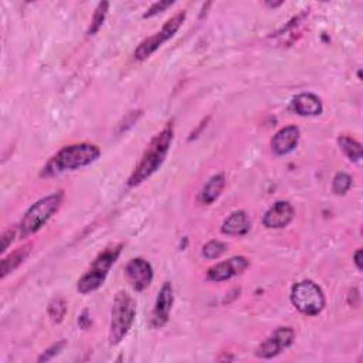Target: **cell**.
Returning a JSON list of instances; mask_svg holds the SVG:
<instances>
[{
  "instance_id": "7402d4cb",
  "label": "cell",
  "mask_w": 363,
  "mask_h": 363,
  "mask_svg": "<svg viewBox=\"0 0 363 363\" xmlns=\"http://www.w3.org/2000/svg\"><path fill=\"white\" fill-rule=\"evenodd\" d=\"M350 187H352V178L348 173L339 172L335 175V178L332 180V192L335 194H338V196L346 194Z\"/></svg>"
},
{
  "instance_id": "4316f807",
  "label": "cell",
  "mask_w": 363,
  "mask_h": 363,
  "mask_svg": "<svg viewBox=\"0 0 363 363\" xmlns=\"http://www.w3.org/2000/svg\"><path fill=\"white\" fill-rule=\"evenodd\" d=\"M362 254H363V251H362V248H359L353 255V263L359 271H362Z\"/></svg>"
},
{
  "instance_id": "8fae6325",
  "label": "cell",
  "mask_w": 363,
  "mask_h": 363,
  "mask_svg": "<svg viewBox=\"0 0 363 363\" xmlns=\"http://www.w3.org/2000/svg\"><path fill=\"white\" fill-rule=\"evenodd\" d=\"M125 278L134 291L142 292L152 284L153 269L145 258H132L125 267Z\"/></svg>"
},
{
  "instance_id": "603a6c76",
  "label": "cell",
  "mask_w": 363,
  "mask_h": 363,
  "mask_svg": "<svg viewBox=\"0 0 363 363\" xmlns=\"http://www.w3.org/2000/svg\"><path fill=\"white\" fill-rule=\"evenodd\" d=\"M66 346V342L64 341H60V342H57V343H55V345H51L48 349H45L44 352H43V355L37 359V362H48V360H51L53 357H56L62 350H63V348Z\"/></svg>"
},
{
  "instance_id": "8992f818",
  "label": "cell",
  "mask_w": 363,
  "mask_h": 363,
  "mask_svg": "<svg viewBox=\"0 0 363 363\" xmlns=\"http://www.w3.org/2000/svg\"><path fill=\"white\" fill-rule=\"evenodd\" d=\"M290 298L295 309L306 317L320 315L327 302L322 288L311 280H304L294 284Z\"/></svg>"
},
{
  "instance_id": "ac0fdd59",
  "label": "cell",
  "mask_w": 363,
  "mask_h": 363,
  "mask_svg": "<svg viewBox=\"0 0 363 363\" xmlns=\"http://www.w3.org/2000/svg\"><path fill=\"white\" fill-rule=\"evenodd\" d=\"M338 146L339 149L346 155V158L355 164H359L362 161V143L356 141L353 136L342 134L338 136Z\"/></svg>"
},
{
  "instance_id": "5b68a950",
  "label": "cell",
  "mask_w": 363,
  "mask_h": 363,
  "mask_svg": "<svg viewBox=\"0 0 363 363\" xmlns=\"http://www.w3.org/2000/svg\"><path fill=\"white\" fill-rule=\"evenodd\" d=\"M136 315V302L125 291H120L115 295L113 311H111V324H110V343L118 345L129 334Z\"/></svg>"
},
{
  "instance_id": "83f0119b",
  "label": "cell",
  "mask_w": 363,
  "mask_h": 363,
  "mask_svg": "<svg viewBox=\"0 0 363 363\" xmlns=\"http://www.w3.org/2000/svg\"><path fill=\"white\" fill-rule=\"evenodd\" d=\"M283 3H284V2H277V3H269V2H267L266 5H267V6H270V8H278V6H281Z\"/></svg>"
},
{
  "instance_id": "52a82bcc",
  "label": "cell",
  "mask_w": 363,
  "mask_h": 363,
  "mask_svg": "<svg viewBox=\"0 0 363 363\" xmlns=\"http://www.w3.org/2000/svg\"><path fill=\"white\" fill-rule=\"evenodd\" d=\"M186 19V12L182 10L179 13H176L175 16H172L159 31H157L155 34H152L150 37L145 38L135 50L134 57L138 62H143L146 59H149L155 51H157L159 47H162L164 43H166L168 40H171L178 30L182 27V24L185 23Z\"/></svg>"
},
{
  "instance_id": "7a4b0ae2",
  "label": "cell",
  "mask_w": 363,
  "mask_h": 363,
  "mask_svg": "<svg viewBox=\"0 0 363 363\" xmlns=\"http://www.w3.org/2000/svg\"><path fill=\"white\" fill-rule=\"evenodd\" d=\"M101 157V149L94 143H73L62 148L41 169V178H53L64 172L77 171L94 164Z\"/></svg>"
},
{
  "instance_id": "cb8c5ba5",
  "label": "cell",
  "mask_w": 363,
  "mask_h": 363,
  "mask_svg": "<svg viewBox=\"0 0 363 363\" xmlns=\"http://www.w3.org/2000/svg\"><path fill=\"white\" fill-rule=\"evenodd\" d=\"M175 2H171V0H168V2H157L153 3L145 13H143V19H150L153 16H157L159 13H164L166 9H169L171 6H173Z\"/></svg>"
},
{
  "instance_id": "3957f363",
  "label": "cell",
  "mask_w": 363,
  "mask_h": 363,
  "mask_svg": "<svg viewBox=\"0 0 363 363\" xmlns=\"http://www.w3.org/2000/svg\"><path fill=\"white\" fill-rule=\"evenodd\" d=\"M63 200L64 192L59 190L41 197L34 204H31L22 218L20 223L16 226L17 239H27L29 236L40 232L47 225V222L60 211Z\"/></svg>"
},
{
  "instance_id": "6da1fadb",
  "label": "cell",
  "mask_w": 363,
  "mask_h": 363,
  "mask_svg": "<svg viewBox=\"0 0 363 363\" xmlns=\"http://www.w3.org/2000/svg\"><path fill=\"white\" fill-rule=\"evenodd\" d=\"M173 136H175V131L172 122L166 124V127L159 134L153 136V139L146 146L139 164L128 178L129 187H136L142 185L152 175H155L159 171V168L164 165L171 150Z\"/></svg>"
},
{
  "instance_id": "484cf974",
  "label": "cell",
  "mask_w": 363,
  "mask_h": 363,
  "mask_svg": "<svg viewBox=\"0 0 363 363\" xmlns=\"http://www.w3.org/2000/svg\"><path fill=\"white\" fill-rule=\"evenodd\" d=\"M91 324V320L88 318V311H84V313L80 315L78 318V325L83 328V329H87Z\"/></svg>"
},
{
  "instance_id": "277c9868",
  "label": "cell",
  "mask_w": 363,
  "mask_h": 363,
  "mask_svg": "<svg viewBox=\"0 0 363 363\" xmlns=\"http://www.w3.org/2000/svg\"><path fill=\"white\" fill-rule=\"evenodd\" d=\"M122 248L124 244L120 243V244H113L104 251H101L97 255L95 260L91 263L85 274L78 280L77 291L83 295H87L97 291L104 283H106L110 270L117 263L118 257L122 252Z\"/></svg>"
},
{
  "instance_id": "2e32d148",
  "label": "cell",
  "mask_w": 363,
  "mask_h": 363,
  "mask_svg": "<svg viewBox=\"0 0 363 363\" xmlns=\"http://www.w3.org/2000/svg\"><path fill=\"white\" fill-rule=\"evenodd\" d=\"M250 229L251 222L244 211L233 212L222 225V233L226 236H244Z\"/></svg>"
},
{
  "instance_id": "d6986e66",
  "label": "cell",
  "mask_w": 363,
  "mask_h": 363,
  "mask_svg": "<svg viewBox=\"0 0 363 363\" xmlns=\"http://www.w3.org/2000/svg\"><path fill=\"white\" fill-rule=\"evenodd\" d=\"M67 309H69L67 299L62 295H57L50 301V304L47 306L48 318L53 324H62L67 315Z\"/></svg>"
},
{
  "instance_id": "5bb4252c",
  "label": "cell",
  "mask_w": 363,
  "mask_h": 363,
  "mask_svg": "<svg viewBox=\"0 0 363 363\" xmlns=\"http://www.w3.org/2000/svg\"><path fill=\"white\" fill-rule=\"evenodd\" d=\"M291 108L299 117H318L324 111V104L315 94L301 92L292 98Z\"/></svg>"
},
{
  "instance_id": "9a60e30c",
  "label": "cell",
  "mask_w": 363,
  "mask_h": 363,
  "mask_svg": "<svg viewBox=\"0 0 363 363\" xmlns=\"http://www.w3.org/2000/svg\"><path fill=\"white\" fill-rule=\"evenodd\" d=\"M31 248L33 244L29 243L16 248L12 254L5 257L2 260V264H0V278L5 280L9 274L15 273L27 260L29 255L31 254Z\"/></svg>"
},
{
  "instance_id": "4fadbf2b",
  "label": "cell",
  "mask_w": 363,
  "mask_h": 363,
  "mask_svg": "<svg viewBox=\"0 0 363 363\" xmlns=\"http://www.w3.org/2000/svg\"><path fill=\"white\" fill-rule=\"evenodd\" d=\"M301 132L298 127L288 125L281 128L271 139V150L277 155V157H285V155L291 153L298 142H299Z\"/></svg>"
},
{
  "instance_id": "ba28073f",
  "label": "cell",
  "mask_w": 363,
  "mask_h": 363,
  "mask_svg": "<svg viewBox=\"0 0 363 363\" xmlns=\"http://www.w3.org/2000/svg\"><path fill=\"white\" fill-rule=\"evenodd\" d=\"M295 331L291 327L277 328L269 338H266L255 350V356L260 359H273L283 350L288 349L295 341Z\"/></svg>"
},
{
  "instance_id": "ffe728a7",
  "label": "cell",
  "mask_w": 363,
  "mask_h": 363,
  "mask_svg": "<svg viewBox=\"0 0 363 363\" xmlns=\"http://www.w3.org/2000/svg\"><path fill=\"white\" fill-rule=\"evenodd\" d=\"M108 9H110V3L108 2H99L95 12H94V16L91 19V24L88 27V31L87 34L88 36H94L99 31V29L102 27L104 22H106L107 19V15H108Z\"/></svg>"
},
{
  "instance_id": "7c38bea8",
  "label": "cell",
  "mask_w": 363,
  "mask_h": 363,
  "mask_svg": "<svg viewBox=\"0 0 363 363\" xmlns=\"http://www.w3.org/2000/svg\"><path fill=\"white\" fill-rule=\"evenodd\" d=\"M294 216L295 211L292 204L287 200H278L264 213L263 225L270 230L285 229L294 220Z\"/></svg>"
},
{
  "instance_id": "44dd1931",
  "label": "cell",
  "mask_w": 363,
  "mask_h": 363,
  "mask_svg": "<svg viewBox=\"0 0 363 363\" xmlns=\"http://www.w3.org/2000/svg\"><path fill=\"white\" fill-rule=\"evenodd\" d=\"M227 251V244L220 240H212L203 245V257L207 260H216Z\"/></svg>"
},
{
  "instance_id": "d4e9b609",
  "label": "cell",
  "mask_w": 363,
  "mask_h": 363,
  "mask_svg": "<svg viewBox=\"0 0 363 363\" xmlns=\"http://www.w3.org/2000/svg\"><path fill=\"white\" fill-rule=\"evenodd\" d=\"M15 239H17V229H16V226L13 229H9V230H6L3 233V236H2V252L8 251V248L15 241Z\"/></svg>"
},
{
  "instance_id": "30bf717a",
  "label": "cell",
  "mask_w": 363,
  "mask_h": 363,
  "mask_svg": "<svg viewBox=\"0 0 363 363\" xmlns=\"http://www.w3.org/2000/svg\"><path fill=\"white\" fill-rule=\"evenodd\" d=\"M172 306H173V285L172 283L166 281L161 287L152 311L150 324L155 329H161L169 322Z\"/></svg>"
},
{
  "instance_id": "e0dca14e",
  "label": "cell",
  "mask_w": 363,
  "mask_h": 363,
  "mask_svg": "<svg viewBox=\"0 0 363 363\" xmlns=\"http://www.w3.org/2000/svg\"><path fill=\"white\" fill-rule=\"evenodd\" d=\"M225 186H226L225 175L219 173V175L212 176L209 180H207V183L203 186V189L199 194V201L201 204L215 203L219 199V196L222 194Z\"/></svg>"
},
{
  "instance_id": "9c48e42d",
  "label": "cell",
  "mask_w": 363,
  "mask_h": 363,
  "mask_svg": "<svg viewBox=\"0 0 363 363\" xmlns=\"http://www.w3.org/2000/svg\"><path fill=\"white\" fill-rule=\"evenodd\" d=\"M250 266L248 258L244 255H236L229 258L226 262L218 263L212 266L206 273V278L212 283H223L229 281L236 276L244 273Z\"/></svg>"
}]
</instances>
